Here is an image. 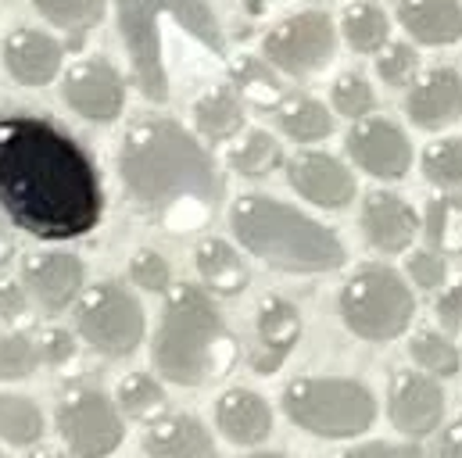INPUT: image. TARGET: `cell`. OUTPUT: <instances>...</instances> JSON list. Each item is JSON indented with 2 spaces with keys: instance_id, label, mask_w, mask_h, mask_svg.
<instances>
[{
  "instance_id": "29",
  "label": "cell",
  "mask_w": 462,
  "mask_h": 458,
  "mask_svg": "<svg viewBox=\"0 0 462 458\" xmlns=\"http://www.w3.org/2000/svg\"><path fill=\"white\" fill-rule=\"evenodd\" d=\"M43 437V412L25 394L0 390V441L7 444H36Z\"/></svg>"
},
{
  "instance_id": "2",
  "label": "cell",
  "mask_w": 462,
  "mask_h": 458,
  "mask_svg": "<svg viewBox=\"0 0 462 458\" xmlns=\"http://www.w3.org/2000/svg\"><path fill=\"white\" fill-rule=\"evenodd\" d=\"M118 176L151 223L169 233L205 229L223 201V176L201 140L172 118H140L118 140Z\"/></svg>"
},
{
  "instance_id": "33",
  "label": "cell",
  "mask_w": 462,
  "mask_h": 458,
  "mask_svg": "<svg viewBox=\"0 0 462 458\" xmlns=\"http://www.w3.org/2000/svg\"><path fill=\"white\" fill-rule=\"evenodd\" d=\"M40 341H32L25 330H11L0 337V383L29 380L40 369Z\"/></svg>"
},
{
  "instance_id": "47",
  "label": "cell",
  "mask_w": 462,
  "mask_h": 458,
  "mask_svg": "<svg viewBox=\"0 0 462 458\" xmlns=\"http://www.w3.org/2000/svg\"><path fill=\"white\" fill-rule=\"evenodd\" d=\"M244 458H287V455H280V452H251V455Z\"/></svg>"
},
{
  "instance_id": "27",
  "label": "cell",
  "mask_w": 462,
  "mask_h": 458,
  "mask_svg": "<svg viewBox=\"0 0 462 458\" xmlns=\"http://www.w3.org/2000/svg\"><path fill=\"white\" fill-rule=\"evenodd\" d=\"M280 165H283V147L265 129H247L240 136V143L230 151V169L247 179H262V176L276 172Z\"/></svg>"
},
{
  "instance_id": "8",
  "label": "cell",
  "mask_w": 462,
  "mask_h": 458,
  "mask_svg": "<svg viewBox=\"0 0 462 458\" xmlns=\"http://www.w3.org/2000/svg\"><path fill=\"white\" fill-rule=\"evenodd\" d=\"M147 330L143 305L122 283H97L76 301V334L105 358L133 354Z\"/></svg>"
},
{
  "instance_id": "15",
  "label": "cell",
  "mask_w": 462,
  "mask_h": 458,
  "mask_svg": "<svg viewBox=\"0 0 462 458\" xmlns=\"http://www.w3.org/2000/svg\"><path fill=\"white\" fill-rule=\"evenodd\" d=\"M301 341V312L287 298H265L254 316V347H251V369L258 376L280 372L294 344Z\"/></svg>"
},
{
  "instance_id": "31",
  "label": "cell",
  "mask_w": 462,
  "mask_h": 458,
  "mask_svg": "<svg viewBox=\"0 0 462 458\" xmlns=\"http://www.w3.org/2000/svg\"><path fill=\"white\" fill-rule=\"evenodd\" d=\"M387 36H391V22L376 4L362 0V4H351L345 11V40L351 50L376 54V50H383Z\"/></svg>"
},
{
  "instance_id": "34",
  "label": "cell",
  "mask_w": 462,
  "mask_h": 458,
  "mask_svg": "<svg viewBox=\"0 0 462 458\" xmlns=\"http://www.w3.org/2000/svg\"><path fill=\"white\" fill-rule=\"evenodd\" d=\"M412 358H416V365H420L423 372L441 376V380L456 376V372L462 369L459 347L448 341L445 334H434V330L412 337Z\"/></svg>"
},
{
  "instance_id": "7",
  "label": "cell",
  "mask_w": 462,
  "mask_h": 458,
  "mask_svg": "<svg viewBox=\"0 0 462 458\" xmlns=\"http://www.w3.org/2000/svg\"><path fill=\"white\" fill-rule=\"evenodd\" d=\"M412 316H416L412 290L387 265H362L341 287V319L362 341H394L409 330Z\"/></svg>"
},
{
  "instance_id": "9",
  "label": "cell",
  "mask_w": 462,
  "mask_h": 458,
  "mask_svg": "<svg viewBox=\"0 0 462 458\" xmlns=\"http://www.w3.org/2000/svg\"><path fill=\"white\" fill-rule=\"evenodd\" d=\"M337 50V29L330 22V14L323 11H301L287 22H280L276 29L265 32L262 40V54L265 61L294 79L316 76L319 69H327L334 61Z\"/></svg>"
},
{
  "instance_id": "39",
  "label": "cell",
  "mask_w": 462,
  "mask_h": 458,
  "mask_svg": "<svg viewBox=\"0 0 462 458\" xmlns=\"http://www.w3.org/2000/svg\"><path fill=\"white\" fill-rule=\"evenodd\" d=\"M416 69H420V54H416L409 43L387 47V50L380 54V61H376V72H380V79H383L387 87H405V83L416 76Z\"/></svg>"
},
{
  "instance_id": "40",
  "label": "cell",
  "mask_w": 462,
  "mask_h": 458,
  "mask_svg": "<svg viewBox=\"0 0 462 458\" xmlns=\"http://www.w3.org/2000/svg\"><path fill=\"white\" fill-rule=\"evenodd\" d=\"M409 272H412V279H416L423 290H441L445 279H448V261H445L441 251L427 247V251H416V254L409 258Z\"/></svg>"
},
{
  "instance_id": "1",
  "label": "cell",
  "mask_w": 462,
  "mask_h": 458,
  "mask_svg": "<svg viewBox=\"0 0 462 458\" xmlns=\"http://www.w3.org/2000/svg\"><path fill=\"white\" fill-rule=\"evenodd\" d=\"M0 208L36 240L94 233L105 212L94 158L43 114H0Z\"/></svg>"
},
{
  "instance_id": "18",
  "label": "cell",
  "mask_w": 462,
  "mask_h": 458,
  "mask_svg": "<svg viewBox=\"0 0 462 458\" xmlns=\"http://www.w3.org/2000/svg\"><path fill=\"white\" fill-rule=\"evenodd\" d=\"M362 233L365 240L383 251V254H402L416 233H420V215L412 212L409 201H402L391 190H373L362 205Z\"/></svg>"
},
{
  "instance_id": "41",
  "label": "cell",
  "mask_w": 462,
  "mask_h": 458,
  "mask_svg": "<svg viewBox=\"0 0 462 458\" xmlns=\"http://www.w3.org/2000/svg\"><path fill=\"white\" fill-rule=\"evenodd\" d=\"M40 358L47 365H69L76 358V337L61 326H51L40 334Z\"/></svg>"
},
{
  "instance_id": "19",
  "label": "cell",
  "mask_w": 462,
  "mask_h": 458,
  "mask_svg": "<svg viewBox=\"0 0 462 458\" xmlns=\"http://www.w3.org/2000/svg\"><path fill=\"white\" fill-rule=\"evenodd\" d=\"M405 114L420 129H448L462 122V79L456 69H434L427 72L405 101Z\"/></svg>"
},
{
  "instance_id": "30",
  "label": "cell",
  "mask_w": 462,
  "mask_h": 458,
  "mask_svg": "<svg viewBox=\"0 0 462 458\" xmlns=\"http://www.w3.org/2000/svg\"><path fill=\"white\" fill-rule=\"evenodd\" d=\"M233 83H236L240 97L251 101L258 112H276V108L287 101L283 83H280L262 61H254V58H240V61L233 65Z\"/></svg>"
},
{
  "instance_id": "26",
  "label": "cell",
  "mask_w": 462,
  "mask_h": 458,
  "mask_svg": "<svg viewBox=\"0 0 462 458\" xmlns=\"http://www.w3.org/2000/svg\"><path fill=\"white\" fill-rule=\"evenodd\" d=\"M116 405L122 416H129V419H136V423H154V419L165 416L169 394H165V387H162L154 376H147V372H129V376L118 380Z\"/></svg>"
},
{
  "instance_id": "17",
  "label": "cell",
  "mask_w": 462,
  "mask_h": 458,
  "mask_svg": "<svg viewBox=\"0 0 462 458\" xmlns=\"http://www.w3.org/2000/svg\"><path fill=\"white\" fill-rule=\"evenodd\" d=\"M65 47L40 29H14L4 40V69L18 87H47L58 79Z\"/></svg>"
},
{
  "instance_id": "14",
  "label": "cell",
  "mask_w": 462,
  "mask_h": 458,
  "mask_svg": "<svg viewBox=\"0 0 462 458\" xmlns=\"http://www.w3.org/2000/svg\"><path fill=\"white\" fill-rule=\"evenodd\" d=\"M83 279L87 269L69 251H40L22 261V283L29 287L36 308L47 316H61L69 305H76L83 294Z\"/></svg>"
},
{
  "instance_id": "42",
  "label": "cell",
  "mask_w": 462,
  "mask_h": 458,
  "mask_svg": "<svg viewBox=\"0 0 462 458\" xmlns=\"http://www.w3.org/2000/svg\"><path fill=\"white\" fill-rule=\"evenodd\" d=\"M337 458H427L412 444H387V441H373V444H358Z\"/></svg>"
},
{
  "instance_id": "23",
  "label": "cell",
  "mask_w": 462,
  "mask_h": 458,
  "mask_svg": "<svg viewBox=\"0 0 462 458\" xmlns=\"http://www.w3.org/2000/svg\"><path fill=\"white\" fill-rule=\"evenodd\" d=\"M194 265L201 272V283L212 294H219V298H236L247 287V279H251V272H247L244 258L236 254V247L226 243V240H219V236H212V240H205L198 247Z\"/></svg>"
},
{
  "instance_id": "44",
  "label": "cell",
  "mask_w": 462,
  "mask_h": 458,
  "mask_svg": "<svg viewBox=\"0 0 462 458\" xmlns=\"http://www.w3.org/2000/svg\"><path fill=\"white\" fill-rule=\"evenodd\" d=\"M434 458H462V419L459 423H452V426L441 434Z\"/></svg>"
},
{
  "instance_id": "11",
  "label": "cell",
  "mask_w": 462,
  "mask_h": 458,
  "mask_svg": "<svg viewBox=\"0 0 462 458\" xmlns=\"http://www.w3.org/2000/svg\"><path fill=\"white\" fill-rule=\"evenodd\" d=\"M61 97L87 122H116L125 105V83L108 58H87L65 72Z\"/></svg>"
},
{
  "instance_id": "22",
  "label": "cell",
  "mask_w": 462,
  "mask_h": 458,
  "mask_svg": "<svg viewBox=\"0 0 462 458\" xmlns=\"http://www.w3.org/2000/svg\"><path fill=\"white\" fill-rule=\"evenodd\" d=\"M398 18L416 43L448 47L462 40L459 0H398Z\"/></svg>"
},
{
  "instance_id": "36",
  "label": "cell",
  "mask_w": 462,
  "mask_h": 458,
  "mask_svg": "<svg viewBox=\"0 0 462 458\" xmlns=\"http://www.w3.org/2000/svg\"><path fill=\"white\" fill-rule=\"evenodd\" d=\"M129 279L133 287L147 290V294H169L172 287V265L154 251V247H143L129 258Z\"/></svg>"
},
{
  "instance_id": "3",
  "label": "cell",
  "mask_w": 462,
  "mask_h": 458,
  "mask_svg": "<svg viewBox=\"0 0 462 458\" xmlns=\"http://www.w3.org/2000/svg\"><path fill=\"white\" fill-rule=\"evenodd\" d=\"M151 354L165 383L205 387L233 369L236 341L208 290L194 283H176L165 294Z\"/></svg>"
},
{
  "instance_id": "32",
  "label": "cell",
  "mask_w": 462,
  "mask_h": 458,
  "mask_svg": "<svg viewBox=\"0 0 462 458\" xmlns=\"http://www.w3.org/2000/svg\"><path fill=\"white\" fill-rule=\"evenodd\" d=\"M427 243L434 251L448 254H462V197L445 194L434 197L427 208Z\"/></svg>"
},
{
  "instance_id": "16",
  "label": "cell",
  "mask_w": 462,
  "mask_h": 458,
  "mask_svg": "<svg viewBox=\"0 0 462 458\" xmlns=\"http://www.w3.org/2000/svg\"><path fill=\"white\" fill-rule=\"evenodd\" d=\"M287 176H291V187L316 208H345L355 197V176L334 154L301 151L291 158Z\"/></svg>"
},
{
  "instance_id": "35",
  "label": "cell",
  "mask_w": 462,
  "mask_h": 458,
  "mask_svg": "<svg viewBox=\"0 0 462 458\" xmlns=\"http://www.w3.org/2000/svg\"><path fill=\"white\" fill-rule=\"evenodd\" d=\"M423 176L434 187L462 190V140H441L423 154Z\"/></svg>"
},
{
  "instance_id": "48",
  "label": "cell",
  "mask_w": 462,
  "mask_h": 458,
  "mask_svg": "<svg viewBox=\"0 0 462 458\" xmlns=\"http://www.w3.org/2000/svg\"><path fill=\"white\" fill-rule=\"evenodd\" d=\"M0 458H4V455H0Z\"/></svg>"
},
{
  "instance_id": "21",
  "label": "cell",
  "mask_w": 462,
  "mask_h": 458,
  "mask_svg": "<svg viewBox=\"0 0 462 458\" xmlns=\"http://www.w3.org/2000/svg\"><path fill=\"white\" fill-rule=\"evenodd\" d=\"M216 426L233 444H262L273 434V408L262 394L233 387L216 401Z\"/></svg>"
},
{
  "instance_id": "12",
  "label": "cell",
  "mask_w": 462,
  "mask_h": 458,
  "mask_svg": "<svg viewBox=\"0 0 462 458\" xmlns=\"http://www.w3.org/2000/svg\"><path fill=\"white\" fill-rule=\"evenodd\" d=\"M387 416L391 426L405 437H427L438 430L445 416V390L430 372H394L387 387Z\"/></svg>"
},
{
  "instance_id": "25",
  "label": "cell",
  "mask_w": 462,
  "mask_h": 458,
  "mask_svg": "<svg viewBox=\"0 0 462 458\" xmlns=\"http://www.w3.org/2000/svg\"><path fill=\"white\" fill-rule=\"evenodd\" d=\"M273 114H276V125L298 143H316L334 133V114L309 94H287V101Z\"/></svg>"
},
{
  "instance_id": "5",
  "label": "cell",
  "mask_w": 462,
  "mask_h": 458,
  "mask_svg": "<svg viewBox=\"0 0 462 458\" xmlns=\"http://www.w3.org/2000/svg\"><path fill=\"white\" fill-rule=\"evenodd\" d=\"M230 226L244 251L280 272L316 276L345 265V243L337 240V233L283 201L247 194L233 201Z\"/></svg>"
},
{
  "instance_id": "20",
  "label": "cell",
  "mask_w": 462,
  "mask_h": 458,
  "mask_svg": "<svg viewBox=\"0 0 462 458\" xmlns=\"http://www.w3.org/2000/svg\"><path fill=\"white\" fill-rule=\"evenodd\" d=\"M147 458H219L212 434L194 416H162L143 430Z\"/></svg>"
},
{
  "instance_id": "38",
  "label": "cell",
  "mask_w": 462,
  "mask_h": 458,
  "mask_svg": "<svg viewBox=\"0 0 462 458\" xmlns=\"http://www.w3.org/2000/svg\"><path fill=\"white\" fill-rule=\"evenodd\" d=\"M36 316V301L22 279H0V319L11 330H25Z\"/></svg>"
},
{
  "instance_id": "37",
  "label": "cell",
  "mask_w": 462,
  "mask_h": 458,
  "mask_svg": "<svg viewBox=\"0 0 462 458\" xmlns=\"http://www.w3.org/2000/svg\"><path fill=\"white\" fill-rule=\"evenodd\" d=\"M330 101H334V108L337 114H345V118H365V114L373 112V105H376V97H373V87L365 83V76H358V72H345V76H337V83H334V90H330Z\"/></svg>"
},
{
  "instance_id": "28",
  "label": "cell",
  "mask_w": 462,
  "mask_h": 458,
  "mask_svg": "<svg viewBox=\"0 0 462 458\" xmlns=\"http://www.w3.org/2000/svg\"><path fill=\"white\" fill-rule=\"evenodd\" d=\"M32 7L51 25L69 32V40H72L69 47H79V40L105 18V0H32Z\"/></svg>"
},
{
  "instance_id": "43",
  "label": "cell",
  "mask_w": 462,
  "mask_h": 458,
  "mask_svg": "<svg viewBox=\"0 0 462 458\" xmlns=\"http://www.w3.org/2000/svg\"><path fill=\"white\" fill-rule=\"evenodd\" d=\"M438 319H441L445 330H462V269L456 276V283L438 301Z\"/></svg>"
},
{
  "instance_id": "6",
  "label": "cell",
  "mask_w": 462,
  "mask_h": 458,
  "mask_svg": "<svg viewBox=\"0 0 462 458\" xmlns=\"http://www.w3.org/2000/svg\"><path fill=\"white\" fill-rule=\"evenodd\" d=\"M283 412L291 416L294 426H301L316 437L345 441V437H358L373 426L376 401L358 380L298 376L283 390Z\"/></svg>"
},
{
  "instance_id": "13",
  "label": "cell",
  "mask_w": 462,
  "mask_h": 458,
  "mask_svg": "<svg viewBox=\"0 0 462 458\" xmlns=\"http://www.w3.org/2000/svg\"><path fill=\"white\" fill-rule=\"evenodd\" d=\"M347 154L376 179H402L412 169V143L391 118H358L347 133Z\"/></svg>"
},
{
  "instance_id": "4",
  "label": "cell",
  "mask_w": 462,
  "mask_h": 458,
  "mask_svg": "<svg viewBox=\"0 0 462 458\" xmlns=\"http://www.w3.org/2000/svg\"><path fill=\"white\" fill-rule=\"evenodd\" d=\"M169 22L180 25L205 54H223V29L208 0H116V25L129 54L133 87L151 105H165L172 94L165 58Z\"/></svg>"
},
{
  "instance_id": "45",
  "label": "cell",
  "mask_w": 462,
  "mask_h": 458,
  "mask_svg": "<svg viewBox=\"0 0 462 458\" xmlns=\"http://www.w3.org/2000/svg\"><path fill=\"white\" fill-rule=\"evenodd\" d=\"M25 458H69V455H65V452H47V448H40V452H32V455H25Z\"/></svg>"
},
{
  "instance_id": "46",
  "label": "cell",
  "mask_w": 462,
  "mask_h": 458,
  "mask_svg": "<svg viewBox=\"0 0 462 458\" xmlns=\"http://www.w3.org/2000/svg\"><path fill=\"white\" fill-rule=\"evenodd\" d=\"M7 254H11V243H7V236H4V229H0V265L7 261Z\"/></svg>"
},
{
  "instance_id": "24",
  "label": "cell",
  "mask_w": 462,
  "mask_h": 458,
  "mask_svg": "<svg viewBox=\"0 0 462 458\" xmlns=\"http://www.w3.org/2000/svg\"><path fill=\"white\" fill-rule=\"evenodd\" d=\"M236 87H216L194 105V129L208 143H226L244 129V105Z\"/></svg>"
},
{
  "instance_id": "10",
  "label": "cell",
  "mask_w": 462,
  "mask_h": 458,
  "mask_svg": "<svg viewBox=\"0 0 462 458\" xmlns=\"http://www.w3.org/2000/svg\"><path fill=\"white\" fill-rule=\"evenodd\" d=\"M58 434L76 458H108L122 444V412L97 387L69 390L58 401Z\"/></svg>"
}]
</instances>
